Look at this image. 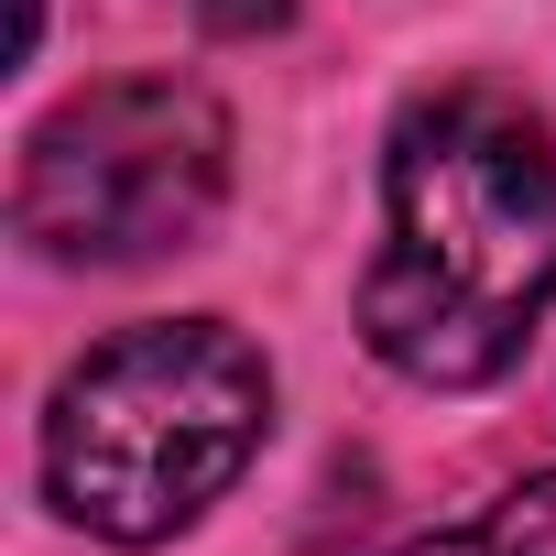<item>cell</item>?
<instances>
[{"mask_svg": "<svg viewBox=\"0 0 556 556\" xmlns=\"http://www.w3.org/2000/svg\"><path fill=\"white\" fill-rule=\"evenodd\" d=\"M556 306V142L491 88H447L393 131L382 262L361 339L437 393L502 382Z\"/></svg>", "mask_w": 556, "mask_h": 556, "instance_id": "6da1fadb", "label": "cell"}, {"mask_svg": "<svg viewBox=\"0 0 556 556\" xmlns=\"http://www.w3.org/2000/svg\"><path fill=\"white\" fill-rule=\"evenodd\" d=\"M273 371L229 317H153L88 350L45 404V491L77 534L164 545L262 447Z\"/></svg>", "mask_w": 556, "mask_h": 556, "instance_id": "7a4b0ae2", "label": "cell"}, {"mask_svg": "<svg viewBox=\"0 0 556 556\" xmlns=\"http://www.w3.org/2000/svg\"><path fill=\"white\" fill-rule=\"evenodd\" d=\"M229 197V110L197 77H110L77 88L34 142L12 218L66 273H131L186 251Z\"/></svg>", "mask_w": 556, "mask_h": 556, "instance_id": "3957f363", "label": "cell"}, {"mask_svg": "<svg viewBox=\"0 0 556 556\" xmlns=\"http://www.w3.org/2000/svg\"><path fill=\"white\" fill-rule=\"evenodd\" d=\"M545 545H556V469L491 491V502H480L469 523H447V534H415L404 556H545Z\"/></svg>", "mask_w": 556, "mask_h": 556, "instance_id": "277c9868", "label": "cell"}, {"mask_svg": "<svg viewBox=\"0 0 556 556\" xmlns=\"http://www.w3.org/2000/svg\"><path fill=\"white\" fill-rule=\"evenodd\" d=\"M197 12H207L218 34H273V23L295 12V0H197Z\"/></svg>", "mask_w": 556, "mask_h": 556, "instance_id": "5b68a950", "label": "cell"}]
</instances>
